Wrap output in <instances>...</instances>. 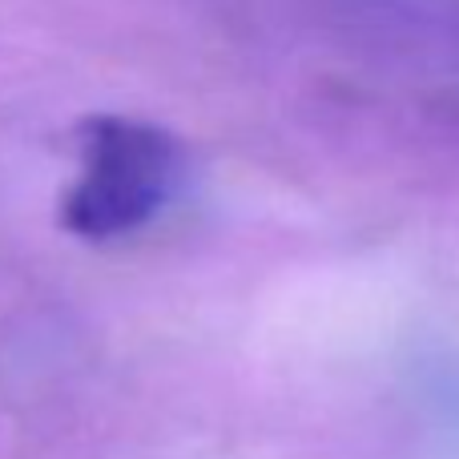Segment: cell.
I'll return each mask as SVG.
<instances>
[{
  "mask_svg": "<svg viewBox=\"0 0 459 459\" xmlns=\"http://www.w3.org/2000/svg\"><path fill=\"white\" fill-rule=\"evenodd\" d=\"M182 182V145L153 121L85 117L77 126V178L61 198V226L85 242H113L150 226Z\"/></svg>",
  "mask_w": 459,
  "mask_h": 459,
  "instance_id": "6da1fadb",
  "label": "cell"
}]
</instances>
